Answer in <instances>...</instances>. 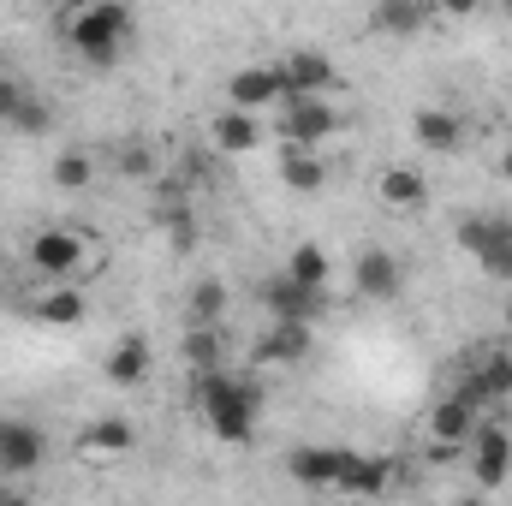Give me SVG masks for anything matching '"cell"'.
I'll return each instance as SVG.
<instances>
[{
	"mask_svg": "<svg viewBox=\"0 0 512 506\" xmlns=\"http://www.w3.org/2000/svg\"><path fill=\"white\" fill-rule=\"evenodd\" d=\"M197 411L209 423V435L221 447H245L256 435V411H262V387L227 370H203L197 376Z\"/></svg>",
	"mask_w": 512,
	"mask_h": 506,
	"instance_id": "1",
	"label": "cell"
},
{
	"mask_svg": "<svg viewBox=\"0 0 512 506\" xmlns=\"http://www.w3.org/2000/svg\"><path fill=\"white\" fill-rule=\"evenodd\" d=\"M131 36V6L126 0H90V6H72L66 18V42L90 60V66H114L120 48Z\"/></svg>",
	"mask_w": 512,
	"mask_h": 506,
	"instance_id": "2",
	"label": "cell"
},
{
	"mask_svg": "<svg viewBox=\"0 0 512 506\" xmlns=\"http://www.w3.org/2000/svg\"><path fill=\"white\" fill-rule=\"evenodd\" d=\"M30 268L42 280H78L90 268V239L78 227H42L30 239Z\"/></svg>",
	"mask_w": 512,
	"mask_h": 506,
	"instance_id": "3",
	"label": "cell"
},
{
	"mask_svg": "<svg viewBox=\"0 0 512 506\" xmlns=\"http://www.w3.org/2000/svg\"><path fill=\"white\" fill-rule=\"evenodd\" d=\"M310 346H316V334H310V322H304V316H268V334L251 346V364L292 370V364H304V358H310Z\"/></svg>",
	"mask_w": 512,
	"mask_h": 506,
	"instance_id": "4",
	"label": "cell"
},
{
	"mask_svg": "<svg viewBox=\"0 0 512 506\" xmlns=\"http://www.w3.org/2000/svg\"><path fill=\"white\" fill-rule=\"evenodd\" d=\"M465 453H471V477H477L483 489H501L512 477V429L507 423H483V417H477Z\"/></svg>",
	"mask_w": 512,
	"mask_h": 506,
	"instance_id": "5",
	"label": "cell"
},
{
	"mask_svg": "<svg viewBox=\"0 0 512 506\" xmlns=\"http://www.w3.org/2000/svg\"><path fill=\"white\" fill-rule=\"evenodd\" d=\"M340 131V114H334V102L328 96H286V114H280V137H292V143H328Z\"/></svg>",
	"mask_w": 512,
	"mask_h": 506,
	"instance_id": "6",
	"label": "cell"
},
{
	"mask_svg": "<svg viewBox=\"0 0 512 506\" xmlns=\"http://www.w3.org/2000/svg\"><path fill=\"white\" fill-rule=\"evenodd\" d=\"M48 459V435L24 417H0V477H30Z\"/></svg>",
	"mask_w": 512,
	"mask_h": 506,
	"instance_id": "7",
	"label": "cell"
},
{
	"mask_svg": "<svg viewBox=\"0 0 512 506\" xmlns=\"http://www.w3.org/2000/svg\"><path fill=\"white\" fill-rule=\"evenodd\" d=\"M131 447H137V429H131L126 417H90L84 429H78V459L84 465H114V459H126Z\"/></svg>",
	"mask_w": 512,
	"mask_h": 506,
	"instance_id": "8",
	"label": "cell"
},
{
	"mask_svg": "<svg viewBox=\"0 0 512 506\" xmlns=\"http://www.w3.org/2000/svg\"><path fill=\"white\" fill-rule=\"evenodd\" d=\"M227 102H233V108H251V114H268L274 102H286L280 66H239V72L227 78Z\"/></svg>",
	"mask_w": 512,
	"mask_h": 506,
	"instance_id": "9",
	"label": "cell"
},
{
	"mask_svg": "<svg viewBox=\"0 0 512 506\" xmlns=\"http://www.w3.org/2000/svg\"><path fill=\"white\" fill-rule=\"evenodd\" d=\"M262 137H268L262 114H251V108H233V102L209 120V143H215L221 155H256V149H262Z\"/></svg>",
	"mask_w": 512,
	"mask_h": 506,
	"instance_id": "10",
	"label": "cell"
},
{
	"mask_svg": "<svg viewBox=\"0 0 512 506\" xmlns=\"http://www.w3.org/2000/svg\"><path fill=\"white\" fill-rule=\"evenodd\" d=\"M280 78H286V96H328V90L340 84V72H334V60H328L322 48L286 54V60H280Z\"/></svg>",
	"mask_w": 512,
	"mask_h": 506,
	"instance_id": "11",
	"label": "cell"
},
{
	"mask_svg": "<svg viewBox=\"0 0 512 506\" xmlns=\"http://www.w3.org/2000/svg\"><path fill=\"white\" fill-rule=\"evenodd\" d=\"M352 286H358L370 304H393V298L405 292V268H399L393 251H364L352 262Z\"/></svg>",
	"mask_w": 512,
	"mask_h": 506,
	"instance_id": "12",
	"label": "cell"
},
{
	"mask_svg": "<svg viewBox=\"0 0 512 506\" xmlns=\"http://www.w3.org/2000/svg\"><path fill=\"white\" fill-rule=\"evenodd\" d=\"M459 393H465L477 411H489V405H507V399H512V358H507V352H489V358H477Z\"/></svg>",
	"mask_w": 512,
	"mask_h": 506,
	"instance_id": "13",
	"label": "cell"
},
{
	"mask_svg": "<svg viewBox=\"0 0 512 506\" xmlns=\"http://www.w3.org/2000/svg\"><path fill=\"white\" fill-rule=\"evenodd\" d=\"M262 310L268 316H304V322H316L322 316V286H304V280H292L286 268L262 286Z\"/></svg>",
	"mask_w": 512,
	"mask_h": 506,
	"instance_id": "14",
	"label": "cell"
},
{
	"mask_svg": "<svg viewBox=\"0 0 512 506\" xmlns=\"http://www.w3.org/2000/svg\"><path fill=\"white\" fill-rule=\"evenodd\" d=\"M346 447H298L292 459H286V471H292V483H304V489H334L340 483V471H346Z\"/></svg>",
	"mask_w": 512,
	"mask_h": 506,
	"instance_id": "15",
	"label": "cell"
},
{
	"mask_svg": "<svg viewBox=\"0 0 512 506\" xmlns=\"http://www.w3.org/2000/svg\"><path fill=\"white\" fill-rule=\"evenodd\" d=\"M376 197H382V209L417 215V209L429 203V179H423L417 167H382V179H376Z\"/></svg>",
	"mask_w": 512,
	"mask_h": 506,
	"instance_id": "16",
	"label": "cell"
},
{
	"mask_svg": "<svg viewBox=\"0 0 512 506\" xmlns=\"http://www.w3.org/2000/svg\"><path fill=\"white\" fill-rule=\"evenodd\" d=\"M322 179H328V167H322V155L310 149V143H280V185L286 191H322Z\"/></svg>",
	"mask_w": 512,
	"mask_h": 506,
	"instance_id": "17",
	"label": "cell"
},
{
	"mask_svg": "<svg viewBox=\"0 0 512 506\" xmlns=\"http://www.w3.org/2000/svg\"><path fill=\"white\" fill-rule=\"evenodd\" d=\"M149 364H155V352H149V340L143 334H126L114 352H108V364H102V376L114 381V387H137V381L149 376Z\"/></svg>",
	"mask_w": 512,
	"mask_h": 506,
	"instance_id": "18",
	"label": "cell"
},
{
	"mask_svg": "<svg viewBox=\"0 0 512 506\" xmlns=\"http://www.w3.org/2000/svg\"><path fill=\"white\" fill-rule=\"evenodd\" d=\"M84 316H90V298L66 280H54V292L36 298V322H48V328H78Z\"/></svg>",
	"mask_w": 512,
	"mask_h": 506,
	"instance_id": "19",
	"label": "cell"
},
{
	"mask_svg": "<svg viewBox=\"0 0 512 506\" xmlns=\"http://www.w3.org/2000/svg\"><path fill=\"white\" fill-rule=\"evenodd\" d=\"M477 417H483V411H477L465 393H453V399H441V405L429 411V435H441V441H459V447H465V441H471V429H477Z\"/></svg>",
	"mask_w": 512,
	"mask_h": 506,
	"instance_id": "20",
	"label": "cell"
},
{
	"mask_svg": "<svg viewBox=\"0 0 512 506\" xmlns=\"http://www.w3.org/2000/svg\"><path fill=\"white\" fill-rule=\"evenodd\" d=\"M411 137H417L423 149H459V143H465V126H459V114H447V108H417V114H411Z\"/></svg>",
	"mask_w": 512,
	"mask_h": 506,
	"instance_id": "21",
	"label": "cell"
},
{
	"mask_svg": "<svg viewBox=\"0 0 512 506\" xmlns=\"http://www.w3.org/2000/svg\"><path fill=\"white\" fill-rule=\"evenodd\" d=\"M387 483H393V465H387V459H370V453H352L334 489H346V495H382Z\"/></svg>",
	"mask_w": 512,
	"mask_h": 506,
	"instance_id": "22",
	"label": "cell"
},
{
	"mask_svg": "<svg viewBox=\"0 0 512 506\" xmlns=\"http://www.w3.org/2000/svg\"><path fill=\"white\" fill-rule=\"evenodd\" d=\"M423 18H429L423 0H376V30H387V36H417Z\"/></svg>",
	"mask_w": 512,
	"mask_h": 506,
	"instance_id": "23",
	"label": "cell"
},
{
	"mask_svg": "<svg viewBox=\"0 0 512 506\" xmlns=\"http://www.w3.org/2000/svg\"><path fill=\"white\" fill-rule=\"evenodd\" d=\"M185 364L203 376V370H221V334H215V322H191V334H185Z\"/></svg>",
	"mask_w": 512,
	"mask_h": 506,
	"instance_id": "24",
	"label": "cell"
},
{
	"mask_svg": "<svg viewBox=\"0 0 512 506\" xmlns=\"http://www.w3.org/2000/svg\"><path fill=\"white\" fill-rule=\"evenodd\" d=\"M286 274L304 280V286H328L334 268H328V251H322V245H292V251H286Z\"/></svg>",
	"mask_w": 512,
	"mask_h": 506,
	"instance_id": "25",
	"label": "cell"
},
{
	"mask_svg": "<svg viewBox=\"0 0 512 506\" xmlns=\"http://www.w3.org/2000/svg\"><path fill=\"white\" fill-rule=\"evenodd\" d=\"M90 179H96V155H84V149L54 155V185H60V191H84Z\"/></svg>",
	"mask_w": 512,
	"mask_h": 506,
	"instance_id": "26",
	"label": "cell"
},
{
	"mask_svg": "<svg viewBox=\"0 0 512 506\" xmlns=\"http://www.w3.org/2000/svg\"><path fill=\"white\" fill-rule=\"evenodd\" d=\"M227 316V286L221 280H197L191 286V322H221Z\"/></svg>",
	"mask_w": 512,
	"mask_h": 506,
	"instance_id": "27",
	"label": "cell"
},
{
	"mask_svg": "<svg viewBox=\"0 0 512 506\" xmlns=\"http://www.w3.org/2000/svg\"><path fill=\"white\" fill-rule=\"evenodd\" d=\"M48 120H54V114H48V102H36V96L24 90V102L12 108V120H6V126L24 131V137H36V131H48Z\"/></svg>",
	"mask_w": 512,
	"mask_h": 506,
	"instance_id": "28",
	"label": "cell"
},
{
	"mask_svg": "<svg viewBox=\"0 0 512 506\" xmlns=\"http://www.w3.org/2000/svg\"><path fill=\"white\" fill-rule=\"evenodd\" d=\"M477 268H483L489 280H512V233H501L489 251H477Z\"/></svg>",
	"mask_w": 512,
	"mask_h": 506,
	"instance_id": "29",
	"label": "cell"
},
{
	"mask_svg": "<svg viewBox=\"0 0 512 506\" xmlns=\"http://www.w3.org/2000/svg\"><path fill=\"white\" fill-rule=\"evenodd\" d=\"M114 167H120L126 179H155V155H149L143 143H126V149L114 155Z\"/></svg>",
	"mask_w": 512,
	"mask_h": 506,
	"instance_id": "30",
	"label": "cell"
},
{
	"mask_svg": "<svg viewBox=\"0 0 512 506\" xmlns=\"http://www.w3.org/2000/svg\"><path fill=\"white\" fill-rule=\"evenodd\" d=\"M18 102H24V84H18L12 72H0V126L12 120V108H18Z\"/></svg>",
	"mask_w": 512,
	"mask_h": 506,
	"instance_id": "31",
	"label": "cell"
},
{
	"mask_svg": "<svg viewBox=\"0 0 512 506\" xmlns=\"http://www.w3.org/2000/svg\"><path fill=\"white\" fill-rule=\"evenodd\" d=\"M435 6H441V12H447V18H471V12H477V6H483V0H435Z\"/></svg>",
	"mask_w": 512,
	"mask_h": 506,
	"instance_id": "32",
	"label": "cell"
},
{
	"mask_svg": "<svg viewBox=\"0 0 512 506\" xmlns=\"http://www.w3.org/2000/svg\"><path fill=\"white\" fill-rule=\"evenodd\" d=\"M501 179H512V149L501 155Z\"/></svg>",
	"mask_w": 512,
	"mask_h": 506,
	"instance_id": "33",
	"label": "cell"
},
{
	"mask_svg": "<svg viewBox=\"0 0 512 506\" xmlns=\"http://www.w3.org/2000/svg\"><path fill=\"white\" fill-rule=\"evenodd\" d=\"M66 6H90V0H66Z\"/></svg>",
	"mask_w": 512,
	"mask_h": 506,
	"instance_id": "34",
	"label": "cell"
},
{
	"mask_svg": "<svg viewBox=\"0 0 512 506\" xmlns=\"http://www.w3.org/2000/svg\"><path fill=\"white\" fill-rule=\"evenodd\" d=\"M507 328H512V304H507Z\"/></svg>",
	"mask_w": 512,
	"mask_h": 506,
	"instance_id": "35",
	"label": "cell"
}]
</instances>
